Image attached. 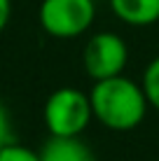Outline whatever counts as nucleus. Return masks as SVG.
Returning a JSON list of instances; mask_svg holds the SVG:
<instances>
[{
	"instance_id": "obj_6",
	"label": "nucleus",
	"mask_w": 159,
	"mask_h": 161,
	"mask_svg": "<svg viewBox=\"0 0 159 161\" xmlns=\"http://www.w3.org/2000/svg\"><path fill=\"white\" fill-rule=\"evenodd\" d=\"M40 161H98L82 138H54L40 147Z\"/></svg>"
},
{
	"instance_id": "obj_10",
	"label": "nucleus",
	"mask_w": 159,
	"mask_h": 161,
	"mask_svg": "<svg viewBox=\"0 0 159 161\" xmlns=\"http://www.w3.org/2000/svg\"><path fill=\"white\" fill-rule=\"evenodd\" d=\"M12 21V0H0V35Z\"/></svg>"
},
{
	"instance_id": "obj_1",
	"label": "nucleus",
	"mask_w": 159,
	"mask_h": 161,
	"mask_svg": "<svg viewBox=\"0 0 159 161\" xmlns=\"http://www.w3.org/2000/svg\"><path fill=\"white\" fill-rule=\"evenodd\" d=\"M89 101L94 110V119L108 131L117 133L138 129L150 110L143 84L127 75L94 82L89 91Z\"/></svg>"
},
{
	"instance_id": "obj_2",
	"label": "nucleus",
	"mask_w": 159,
	"mask_h": 161,
	"mask_svg": "<svg viewBox=\"0 0 159 161\" xmlns=\"http://www.w3.org/2000/svg\"><path fill=\"white\" fill-rule=\"evenodd\" d=\"M42 121L54 138H82L94 121L89 93L77 86H59L42 105Z\"/></svg>"
},
{
	"instance_id": "obj_4",
	"label": "nucleus",
	"mask_w": 159,
	"mask_h": 161,
	"mask_svg": "<svg viewBox=\"0 0 159 161\" xmlns=\"http://www.w3.org/2000/svg\"><path fill=\"white\" fill-rule=\"evenodd\" d=\"M127 63H129V47L119 33L98 31L94 35H89V40L84 42L82 65L94 82L124 75Z\"/></svg>"
},
{
	"instance_id": "obj_9",
	"label": "nucleus",
	"mask_w": 159,
	"mask_h": 161,
	"mask_svg": "<svg viewBox=\"0 0 159 161\" xmlns=\"http://www.w3.org/2000/svg\"><path fill=\"white\" fill-rule=\"evenodd\" d=\"M14 140V126H12V114L7 105L0 101V149Z\"/></svg>"
},
{
	"instance_id": "obj_8",
	"label": "nucleus",
	"mask_w": 159,
	"mask_h": 161,
	"mask_svg": "<svg viewBox=\"0 0 159 161\" xmlns=\"http://www.w3.org/2000/svg\"><path fill=\"white\" fill-rule=\"evenodd\" d=\"M0 161H40V149H31L12 140L9 145L0 149Z\"/></svg>"
},
{
	"instance_id": "obj_11",
	"label": "nucleus",
	"mask_w": 159,
	"mask_h": 161,
	"mask_svg": "<svg viewBox=\"0 0 159 161\" xmlns=\"http://www.w3.org/2000/svg\"><path fill=\"white\" fill-rule=\"evenodd\" d=\"M96 3H98V0H96Z\"/></svg>"
},
{
	"instance_id": "obj_5",
	"label": "nucleus",
	"mask_w": 159,
	"mask_h": 161,
	"mask_svg": "<svg viewBox=\"0 0 159 161\" xmlns=\"http://www.w3.org/2000/svg\"><path fill=\"white\" fill-rule=\"evenodd\" d=\"M108 7L131 28H147L159 21V0H108Z\"/></svg>"
},
{
	"instance_id": "obj_7",
	"label": "nucleus",
	"mask_w": 159,
	"mask_h": 161,
	"mask_svg": "<svg viewBox=\"0 0 159 161\" xmlns=\"http://www.w3.org/2000/svg\"><path fill=\"white\" fill-rule=\"evenodd\" d=\"M140 84H143V91L147 96L150 108H155L159 112V54L145 65L143 77H140Z\"/></svg>"
},
{
	"instance_id": "obj_3",
	"label": "nucleus",
	"mask_w": 159,
	"mask_h": 161,
	"mask_svg": "<svg viewBox=\"0 0 159 161\" xmlns=\"http://www.w3.org/2000/svg\"><path fill=\"white\" fill-rule=\"evenodd\" d=\"M96 12V0H40L37 24L49 37L75 40L91 31Z\"/></svg>"
}]
</instances>
